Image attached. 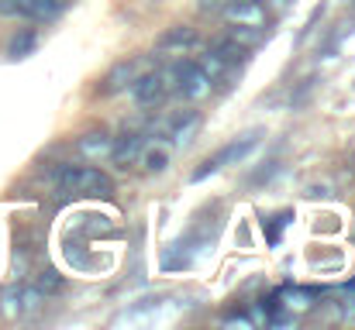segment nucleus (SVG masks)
<instances>
[{
  "label": "nucleus",
  "mask_w": 355,
  "mask_h": 330,
  "mask_svg": "<svg viewBox=\"0 0 355 330\" xmlns=\"http://www.w3.org/2000/svg\"><path fill=\"white\" fill-rule=\"evenodd\" d=\"M55 179L62 193H76V196H111L114 193V183L94 165H62Z\"/></svg>",
  "instance_id": "1"
},
{
  "label": "nucleus",
  "mask_w": 355,
  "mask_h": 330,
  "mask_svg": "<svg viewBox=\"0 0 355 330\" xmlns=\"http://www.w3.org/2000/svg\"><path fill=\"white\" fill-rule=\"evenodd\" d=\"M255 141H259V134L252 131V134H245L241 141H232V145H225V148H221L218 155H211V158H207V162H204V165H200V169L193 172V179H204V176H211V172L225 169L228 162H238V158H245V155H248V152L255 148Z\"/></svg>",
  "instance_id": "2"
},
{
  "label": "nucleus",
  "mask_w": 355,
  "mask_h": 330,
  "mask_svg": "<svg viewBox=\"0 0 355 330\" xmlns=\"http://www.w3.org/2000/svg\"><path fill=\"white\" fill-rule=\"evenodd\" d=\"M211 76L197 66V62H183V66H176V86H180V93L187 97V100H204L207 93H211Z\"/></svg>",
  "instance_id": "3"
},
{
  "label": "nucleus",
  "mask_w": 355,
  "mask_h": 330,
  "mask_svg": "<svg viewBox=\"0 0 355 330\" xmlns=\"http://www.w3.org/2000/svg\"><path fill=\"white\" fill-rule=\"evenodd\" d=\"M131 93L141 107H155L162 97H166V76L162 73H145V76H135L131 83Z\"/></svg>",
  "instance_id": "4"
},
{
  "label": "nucleus",
  "mask_w": 355,
  "mask_h": 330,
  "mask_svg": "<svg viewBox=\"0 0 355 330\" xmlns=\"http://www.w3.org/2000/svg\"><path fill=\"white\" fill-rule=\"evenodd\" d=\"M111 148H114V138L107 131H90L76 141V152L87 158V162H101V158H111Z\"/></svg>",
  "instance_id": "5"
},
{
  "label": "nucleus",
  "mask_w": 355,
  "mask_h": 330,
  "mask_svg": "<svg viewBox=\"0 0 355 330\" xmlns=\"http://www.w3.org/2000/svg\"><path fill=\"white\" fill-rule=\"evenodd\" d=\"M225 17L232 24H255V28H262L266 24V7L259 0H232L225 7Z\"/></svg>",
  "instance_id": "6"
},
{
  "label": "nucleus",
  "mask_w": 355,
  "mask_h": 330,
  "mask_svg": "<svg viewBox=\"0 0 355 330\" xmlns=\"http://www.w3.org/2000/svg\"><path fill=\"white\" fill-rule=\"evenodd\" d=\"M135 76H138V62H118L107 76H104V83H101V93L104 97H111V93H121V90H128L131 83H135Z\"/></svg>",
  "instance_id": "7"
},
{
  "label": "nucleus",
  "mask_w": 355,
  "mask_h": 330,
  "mask_svg": "<svg viewBox=\"0 0 355 330\" xmlns=\"http://www.w3.org/2000/svg\"><path fill=\"white\" fill-rule=\"evenodd\" d=\"M145 152V141H141V134H124L114 141V148H111V158L118 162V169H128L138 155Z\"/></svg>",
  "instance_id": "8"
},
{
  "label": "nucleus",
  "mask_w": 355,
  "mask_h": 330,
  "mask_svg": "<svg viewBox=\"0 0 355 330\" xmlns=\"http://www.w3.org/2000/svg\"><path fill=\"white\" fill-rule=\"evenodd\" d=\"M62 7H66V0H21V10L31 14V17H38V21H52V17H59Z\"/></svg>",
  "instance_id": "9"
},
{
  "label": "nucleus",
  "mask_w": 355,
  "mask_h": 330,
  "mask_svg": "<svg viewBox=\"0 0 355 330\" xmlns=\"http://www.w3.org/2000/svg\"><path fill=\"white\" fill-rule=\"evenodd\" d=\"M197 127H200V117H197V113L190 110V113H187V117H183V120H180V124L173 127V145H176V148H187V145L193 141Z\"/></svg>",
  "instance_id": "10"
},
{
  "label": "nucleus",
  "mask_w": 355,
  "mask_h": 330,
  "mask_svg": "<svg viewBox=\"0 0 355 330\" xmlns=\"http://www.w3.org/2000/svg\"><path fill=\"white\" fill-rule=\"evenodd\" d=\"M197 42L193 28H169L162 38H159V48H190Z\"/></svg>",
  "instance_id": "11"
},
{
  "label": "nucleus",
  "mask_w": 355,
  "mask_h": 330,
  "mask_svg": "<svg viewBox=\"0 0 355 330\" xmlns=\"http://www.w3.org/2000/svg\"><path fill=\"white\" fill-rule=\"evenodd\" d=\"M214 55H218L225 66H232V62H241V59H245V45H238L235 38H225V42L214 45Z\"/></svg>",
  "instance_id": "12"
},
{
  "label": "nucleus",
  "mask_w": 355,
  "mask_h": 330,
  "mask_svg": "<svg viewBox=\"0 0 355 330\" xmlns=\"http://www.w3.org/2000/svg\"><path fill=\"white\" fill-rule=\"evenodd\" d=\"M0 310H3L7 317H17V313H21V289H17V286L3 289V296H0Z\"/></svg>",
  "instance_id": "13"
},
{
  "label": "nucleus",
  "mask_w": 355,
  "mask_h": 330,
  "mask_svg": "<svg viewBox=\"0 0 355 330\" xmlns=\"http://www.w3.org/2000/svg\"><path fill=\"white\" fill-rule=\"evenodd\" d=\"M232 38H235L238 45L248 48V45H255V42L262 38V28H255V24H238L235 31H232Z\"/></svg>",
  "instance_id": "14"
},
{
  "label": "nucleus",
  "mask_w": 355,
  "mask_h": 330,
  "mask_svg": "<svg viewBox=\"0 0 355 330\" xmlns=\"http://www.w3.org/2000/svg\"><path fill=\"white\" fill-rule=\"evenodd\" d=\"M166 165H169V152L166 148H148L145 152V169L148 172H162Z\"/></svg>",
  "instance_id": "15"
},
{
  "label": "nucleus",
  "mask_w": 355,
  "mask_h": 330,
  "mask_svg": "<svg viewBox=\"0 0 355 330\" xmlns=\"http://www.w3.org/2000/svg\"><path fill=\"white\" fill-rule=\"evenodd\" d=\"M31 45H35V31H21V35L10 42V55H14V59H21V55H28V52H31Z\"/></svg>",
  "instance_id": "16"
},
{
  "label": "nucleus",
  "mask_w": 355,
  "mask_h": 330,
  "mask_svg": "<svg viewBox=\"0 0 355 330\" xmlns=\"http://www.w3.org/2000/svg\"><path fill=\"white\" fill-rule=\"evenodd\" d=\"M197 66H200V69H204V73H207L211 80H218V76L225 73V62H221V59L214 55V48H207V55H204V59H200Z\"/></svg>",
  "instance_id": "17"
},
{
  "label": "nucleus",
  "mask_w": 355,
  "mask_h": 330,
  "mask_svg": "<svg viewBox=\"0 0 355 330\" xmlns=\"http://www.w3.org/2000/svg\"><path fill=\"white\" fill-rule=\"evenodd\" d=\"M42 300H45L42 289H21V313H35L42 306Z\"/></svg>",
  "instance_id": "18"
},
{
  "label": "nucleus",
  "mask_w": 355,
  "mask_h": 330,
  "mask_svg": "<svg viewBox=\"0 0 355 330\" xmlns=\"http://www.w3.org/2000/svg\"><path fill=\"white\" fill-rule=\"evenodd\" d=\"M38 289H42V293H59V289H62V279H59L55 272H42Z\"/></svg>",
  "instance_id": "19"
},
{
  "label": "nucleus",
  "mask_w": 355,
  "mask_h": 330,
  "mask_svg": "<svg viewBox=\"0 0 355 330\" xmlns=\"http://www.w3.org/2000/svg\"><path fill=\"white\" fill-rule=\"evenodd\" d=\"M262 7H266V14H279V10H286V0H266Z\"/></svg>",
  "instance_id": "20"
}]
</instances>
